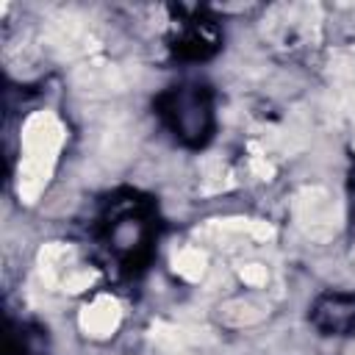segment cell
<instances>
[{
  "label": "cell",
  "instance_id": "cell-1",
  "mask_svg": "<svg viewBox=\"0 0 355 355\" xmlns=\"http://www.w3.org/2000/svg\"><path fill=\"white\" fill-rule=\"evenodd\" d=\"M316 319L324 330H352L355 327V297H327L316 308Z\"/></svg>",
  "mask_w": 355,
  "mask_h": 355
}]
</instances>
